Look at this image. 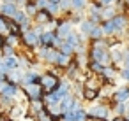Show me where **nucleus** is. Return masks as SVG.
<instances>
[{"mask_svg": "<svg viewBox=\"0 0 129 121\" xmlns=\"http://www.w3.org/2000/svg\"><path fill=\"white\" fill-rule=\"evenodd\" d=\"M0 11H2V16H11V18H13L18 9H16V6H14L13 2H6L2 7H0Z\"/></svg>", "mask_w": 129, "mask_h": 121, "instance_id": "f257e3e1", "label": "nucleus"}, {"mask_svg": "<svg viewBox=\"0 0 129 121\" xmlns=\"http://www.w3.org/2000/svg\"><path fill=\"white\" fill-rule=\"evenodd\" d=\"M4 65H6V68H7V70H16V67H18V62H16L14 58H11V56H6V60H4Z\"/></svg>", "mask_w": 129, "mask_h": 121, "instance_id": "f03ea898", "label": "nucleus"}, {"mask_svg": "<svg viewBox=\"0 0 129 121\" xmlns=\"http://www.w3.org/2000/svg\"><path fill=\"white\" fill-rule=\"evenodd\" d=\"M25 42H27L28 46H30V44H36V42H37L36 34H32V32H30V34H27V35H25Z\"/></svg>", "mask_w": 129, "mask_h": 121, "instance_id": "7ed1b4c3", "label": "nucleus"}, {"mask_svg": "<svg viewBox=\"0 0 129 121\" xmlns=\"http://www.w3.org/2000/svg\"><path fill=\"white\" fill-rule=\"evenodd\" d=\"M6 21H7V20H6V16L0 14V34H2L4 30H7V28H6Z\"/></svg>", "mask_w": 129, "mask_h": 121, "instance_id": "20e7f679", "label": "nucleus"}, {"mask_svg": "<svg viewBox=\"0 0 129 121\" xmlns=\"http://www.w3.org/2000/svg\"><path fill=\"white\" fill-rule=\"evenodd\" d=\"M51 39H53V35H51V34L43 35V42H44V44H50V42H51Z\"/></svg>", "mask_w": 129, "mask_h": 121, "instance_id": "39448f33", "label": "nucleus"}, {"mask_svg": "<svg viewBox=\"0 0 129 121\" xmlns=\"http://www.w3.org/2000/svg\"><path fill=\"white\" fill-rule=\"evenodd\" d=\"M117 98H118V100H124V98H127V90H122V91L117 95Z\"/></svg>", "mask_w": 129, "mask_h": 121, "instance_id": "423d86ee", "label": "nucleus"}, {"mask_svg": "<svg viewBox=\"0 0 129 121\" xmlns=\"http://www.w3.org/2000/svg\"><path fill=\"white\" fill-rule=\"evenodd\" d=\"M27 12H28V14H36V6L28 4V6H27Z\"/></svg>", "mask_w": 129, "mask_h": 121, "instance_id": "0eeeda50", "label": "nucleus"}, {"mask_svg": "<svg viewBox=\"0 0 129 121\" xmlns=\"http://www.w3.org/2000/svg\"><path fill=\"white\" fill-rule=\"evenodd\" d=\"M44 84H46V86H51V84H53V79H51V77H44Z\"/></svg>", "mask_w": 129, "mask_h": 121, "instance_id": "6e6552de", "label": "nucleus"}, {"mask_svg": "<svg viewBox=\"0 0 129 121\" xmlns=\"http://www.w3.org/2000/svg\"><path fill=\"white\" fill-rule=\"evenodd\" d=\"M4 44H6V40H4V37H2V35H0V48H2Z\"/></svg>", "mask_w": 129, "mask_h": 121, "instance_id": "1a4fd4ad", "label": "nucleus"}, {"mask_svg": "<svg viewBox=\"0 0 129 121\" xmlns=\"http://www.w3.org/2000/svg\"><path fill=\"white\" fill-rule=\"evenodd\" d=\"M51 2H57V0H51Z\"/></svg>", "mask_w": 129, "mask_h": 121, "instance_id": "9d476101", "label": "nucleus"}]
</instances>
